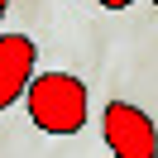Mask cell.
Segmentation results:
<instances>
[{
	"label": "cell",
	"mask_w": 158,
	"mask_h": 158,
	"mask_svg": "<svg viewBox=\"0 0 158 158\" xmlns=\"http://www.w3.org/2000/svg\"><path fill=\"white\" fill-rule=\"evenodd\" d=\"M24 110L43 134H77L86 125V81L77 72H34V81L24 86Z\"/></svg>",
	"instance_id": "6da1fadb"
},
{
	"label": "cell",
	"mask_w": 158,
	"mask_h": 158,
	"mask_svg": "<svg viewBox=\"0 0 158 158\" xmlns=\"http://www.w3.org/2000/svg\"><path fill=\"white\" fill-rule=\"evenodd\" d=\"M101 139L115 158H158V129L153 115L129 101H110L101 110Z\"/></svg>",
	"instance_id": "7a4b0ae2"
},
{
	"label": "cell",
	"mask_w": 158,
	"mask_h": 158,
	"mask_svg": "<svg viewBox=\"0 0 158 158\" xmlns=\"http://www.w3.org/2000/svg\"><path fill=\"white\" fill-rule=\"evenodd\" d=\"M39 72V43L29 34H0V110H10Z\"/></svg>",
	"instance_id": "3957f363"
},
{
	"label": "cell",
	"mask_w": 158,
	"mask_h": 158,
	"mask_svg": "<svg viewBox=\"0 0 158 158\" xmlns=\"http://www.w3.org/2000/svg\"><path fill=\"white\" fill-rule=\"evenodd\" d=\"M101 10H129V5H134V0H96Z\"/></svg>",
	"instance_id": "277c9868"
},
{
	"label": "cell",
	"mask_w": 158,
	"mask_h": 158,
	"mask_svg": "<svg viewBox=\"0 0 158 158\" xmlns=\"http://www.w3.org/2000/svg\"><path fill=\"white\" fill-rule=\"evenodd\" d=\"M5 5H10V0H0V19H5Z\"/></svg>",
	"instance_id": "5b68a950"
}]
</instances>
